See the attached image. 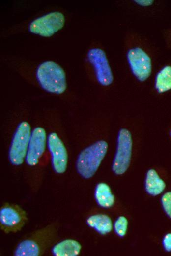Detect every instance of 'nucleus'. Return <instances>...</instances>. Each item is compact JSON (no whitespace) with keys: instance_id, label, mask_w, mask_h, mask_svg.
I'll use <instances>...</instances> for the list:
<instances>
[{"instance_id":"1","label":"nucleus","mask_w":171,"mask_h":256,"mask_svg":"<svg viewBox=\"0 0 171 256\" xmlns=\"http://www.w3.org/2000/svg\"><path fill=\"white\" fill-rule=\"evenodd\" d=\"M58 226L52 223L37 230L20 242L15 249V256H39L57 240Z\"/></svg>"},{"instance_id":"2","label":"nucleus","mask_w":171,"mask_h":256,"mask_svg":"<svg viewBox=\"0 0 171 256\" xmlns=\"http://www.w3.org/2000/svg\"><path fill=\"white\" fill-rule=\"evenodd\" d=\"M36 76L40 86L49 93L59 95L66 89L65 72L53 61H46L40 64L37 68Z\"/></svg>"},{"instance_id":"3","label":"nucleus","mask_w":171,"mask_h":256,"mask_svg":"<svg viewBox=\"0 0 171 256\" xmlns=\"http://www.w3.org/2000/svg\"><path fill=\"white\" fill-rule=\"evenodd\" d=\"M104 140H99L83 150L78 156L76 168L79 175L85 179L91 178L98 170L108 150Z\"/></svg>"},{"instance_id":"4","label":"nucleus","mask_w":171,"mask_h":256,"mask_svg":"<svg viewBox=\"0 0 171 256\" xmlns=\"http://www.w3.org/2000/svg\"><path fill=\"white\" fill-rule=\"evenodd\" d=\"M31 131L30 125L22 122L18 126L9 149V160L12 164H22L26 158Z\"/></svg>"},{"instance_id":"5","label":"nucleus","mask_w":171,"mask_h":256,"mask_svg":"<svg viewBox=\"0 0 171 256\" xmlns=\"http://www.w3.org/2000/svg\"><path fill=\"white\" fill-rule=\"evenodd\" d=\"M65 23L64 15L59 11H53L39 17L29 25V31L34 34L50 37L61 30Z\"/></svg>"},{"instance_id":"6","label":"nucleus","mask_w":171,"mask_h":256,"mask_svg":"<svg viewBox=\"0 0 171 256\" xmlns=\"http://www.w3.org/2000/svg\"><path fill=\"white\" fill-rule=\"evenodd\" d=\"M132 139L130 132L121 128L118 133L116 152L113 161V171L117 175L124 174L128 169L131 158Z\"/></svg>"},{"instance_id":"7","label":"nucleus","mask_w":171,"mask_h":256,"mask_svg":"<svg viewBox=\"0 0 171 256\" xmlns=\"http://www.w3.org/2000/svg\"><path fill=\"white\" fill-rule=\"evenodd\" d=\"M28 221L26 212L15 204L5 203L0 209V227L5 234L20 231Z\"/></svg>"},{"instance_id":"8","label":"nucleus","mask_w":171,"mask_h":256,"mask_svg":"<svg viewBox=\"0 0 171 256\" xmlns=\"http://www.w3.org/2000/svg\"><path fill=\"white\" fill-rule=\"evenodd\" d=\"M87 58L94 68L99 83L104 86L111 85L114 77L105 52L100 48H93L88 51Z\"/></svg>"},{"instance_id":"9","label":"nucleus","mask_w":171,"mask_h":256,"mask_svg":"<svg viewBox=\"0 0 171 256\" xmlns=\"http://www.w3.org/2000/svg\"><path fill=\"white\" fill-rule=\"evenodd\" d=\"M127 58L133 74L139 81H144L150 76L151 60L143 49L139 47L130 49L127 52Z\"/></svg>"},{"instance_id":"10","label":"nucleus","mask_w":171,"mask_h":256,"mask_svg":"<svg viewBox=\"0 0 171 256\" xmlns=\"http://www.w3.org/2000/svg\"><path fill=\"white\" fill-rule=\"evenodd\" d=\"M47 143L53 169L58 174L64 173L67 166L68 154L63 142L56 133L51 132L47 137Z\"/></svg>"},{"instance_id":"11","label":"nucleus","mask_w":171,"mask_h":256,"mask_svg":"<svg viewBox=\"0 0 171 256\" xmlns=\"http://www.w3.org/2000/svg\"><path fill=\"white\" fill-rule=\"evenodd\" d=\"M47 138L45 129L41 127L35 128L32 131L25 158L29 166L36 165L44 153Z\"/></svg>"},{"instance_id":"12","label":"nucleus","mask_w":171,"mask_h":256,"mask_svg":"<svg viewBox=\"0 0 171 256\" xmlns=\"http://www.w3.org/2000/svg\"><path fill=\"white\" fill-rule=\"evenodd\" d=\"M82 248L77 241L68 239L64 240L54 246L52 253L55 256H76Z\"/></svg>"},{"instance_id":"13","label":"nucleus","mask_w":171,"mask_h":256,"mask_svg":"<svg viewBox=\"0 0 171 256\" xmlns=\"http://www.w3.org/2000/svg\"><path fill=\"white\" fill-rule=\"evenodd\" d=\"M87 225L101 235H105L111 231L113 224L111 219L105 214H95L88 218Z\"/></svg>"},{"instance_id":"14","label":"nucleus","mask_w":171,"mask_h":256,"mask_svg":"<svg viewBox=\"0 0 171 256\" xmlns=\"http://www.w3.org/2000/svg\"><path fill=\"white\" fill-rule=\"evenodd\" d=\"M166 187L165 182L154 169L149 170L146 175L145 188L146 192L152 196H156L163 192Z\"/></svg>"},{"instance_id":"15","label":"nucleus","mask_w":171,"mask_h":256,"mask_svg":"<svg viewBox=\"0 0 171 256\" xmlns=\"http://www.w3.org/2000/svg\"><path fill=\"white\" fill-rule=\"evenodd\" d=\"M94 195L97 203L102 208H110L114 203V196L109 186L105 183H99L96 185Z\"/></svg>"},{"instance_id":"16","label":"nucleus","mask_w":171,"mask_h":256,"mask_svg":"<svg viewBox=\"0 0 171 256\" xmlns=\"http://www.w3.org/2000/svg\"><path fill=\"white\" fill-rule=\"evenodd\" d=\"M155 88L159 93H163L171 89V66L167 65L156 75Z\"/></svg>"},{"instance_id":"17","label":"nucleus","mask_w":171,"mask_h":256,"mask_svg":"<svg viewBox=\"0 0 171 256\" xmlns=\"http://www.w3.org/2000/svg\"><path fill=\"white\" fill-rule=\"evenodd\" d=\"M128 220L124 216L119 217L114 224V229L116 234L120 237H124L126 233Z\"/></svg>"},{"instance_id":"18","label":"nucleus","mask_w":171,"mask_h":256,"mask_svg":"<svg viewBox=\"0 0 171 256\" xmlns=\"http://www.w3.org/2000/svg\"><path fill=\"white\" fill-rule=\"evenodd\" d=\"M161 203L165 213L171 219V192H167L162 196Z\"/></svg>"},{"instance_id":"19","label":"nucleus","mask_w":171,"mask_h":256,"mask_svg":"<svg viewBox=\"0 0 171 256\" xmlns=\"http://www.w3.org/2000/svg\"><path fill=\"white\" fill-rule=\"evenodd\" d=\"M163 245L165 251H171V233L167 234L163 240Z\"/></svg>"},{"instance_id":"20","label":"nucleus","mask_w":171,"mask_h":256,"mask_svg":"<svg viewBox=\"0 0 171 256\" xmlns=\"http://www.w3.org/2000/svg\"><path fill=\"white\" fill-rule=\"evenodd\" d=\"M134 1L139 5L142 6H150L154 2V1L152 0H137Z\"/></svg>"},{"instance_id":"21","label":"nucleus","mask_w":171,"mask_h":256,"mask_svg":"<svg viewBox=\"0 0 171 256\" xmlns=\"http://www.w3.org/2000/svg\"><path fill=\"white\" fill-rule=\"evenodd\" d=\"M170 135H171V131L170 132Z\"/></svg>"}]
</instances>
